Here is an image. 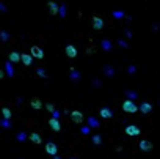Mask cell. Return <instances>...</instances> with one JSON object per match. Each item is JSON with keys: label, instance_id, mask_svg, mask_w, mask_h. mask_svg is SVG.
Returning a JSON list of instances; mask_svg holds the SVG:
<instances>
[{"label": "cell", "instance_id": "6", "mask_svg": "<svg viewBox=\"0 0 160 159\" xmlns=\"http://www.w3.org/2000/svg\"><path fill=\"white\" fill-rule=\"evenodd\" d=\"M140 150L141 151H144V153H148V151H151L152 148H154V145H152V142H149V140H146V139H143V140H140Z\"/></svg>", "mask_w": 160, "mask_h": 159}, {"label": "cell", "instance_id": "36", "mask_svg": "<svg viewBox=\"0 0 160 159\" xmlns=\"http://www.w3.org/2000/svg\"><path fill=\"white\" fill-rule=\"evenodd\" d=\"M0 11H2V13H6V6H5L2 2H0Z\"/></svg>", "mask_w": 160, "mask_h": 159}, {"label": "cell", "instance_id": "34", "mask_svg": "<svg viewBox=\"0 0 160 159\" xmlns=\"http://www.w3.org/2000/svg\"><path fill=\"white\" fill-rule=\"evenodd\" d=\"M127 71H129L130 74H133V73H135V71H137V68H135V66H133V65H130V66H129V68H127Z\"/></svg>", "mask_w": 160, "mask_h": 159}, {"label": "cell", "instance_id": "12", "mask_svg": "<svg viewBox=\"0 0 160 159\" xmlns=\"http://www.w3.org/2000/svg\"><path fill=\"white\" fill-rule=\"evenodd\" d=\"M49 126L52 128V131H55V132L61 131V125H60V121L57 120V118H50V120H49Z\"/></svg>", "mask_w": 160, "mask_h": 159}, {"label": "cell", "instance_id": "3", "mask_svg": "<svg viewBox=\"0 0 160 159\" xmlns=\"http://www.w3.org/2000/svg\"><path fill=\"white\" fill-rule=\"evenodd\" d=\"M30 55H32L33 58L43 60V58H44V50L39 47V46H32V47H30Z\"/></svg>", "mask_w": 160, "mask_h": 159}, {"label": "cell", "instance_id": "14", "mask_svg": "<svg viewBox=\"0 0 160 159\" xmlns=\"http://www.w3.org/2000/svg\"><path fill=\"white\" fill-rule=\"evenodd\" d=\"M102 73H104L105 77H113V76H115V70L112 68V65H104Z\"/></svg>", "mask_w": 160, "mask_h": 159}, {"label": "cell", "instance_id": "11", "mask_svg": "<svg viewBox=\"0 0 160 159\" xmlns=\"http://www.w3.org/2000/svg\"><path fill=\"white\" fill-rule=\"evenodd\" d=\"M101 47H102V50H104V52H110V50L113 49V44H112L110 39L104 38L102 41H101Z\"/></svg>", "mask_w": 160, "mask_h": 159}, {"label": "cell", "instance_id": "33", "mask_svg": "<svg viewBox=\"0 0 160 159\" xmlns=\"http://www.w3.org/2000/svg\"><path fill=\"white\" fill-rule=\"evenodd\" d=\"M46 109H47V112H50V113H52L53 110H55V107H53V104H47V105H46Z\"/></svg>", "mask_w": 160, "mask_h": 159}, {"label": "cell", "instance_id": "27", "mask_svg": "<svg viewBox=\"0 0 160 159\" xmlns=\"http://www.w3.org/2000/svg\"><path fill=\"white\" fill-rule=\"evenodd\" d=\"M0 126L5 128V129H10L11 128V121L6 120V118H2V120H0Z\"/></svg>", "mask_w": 160, "mask_h": 159}, {"label": "cell", "instance_id": "4", "mask_svg": "<svg viewBox=\"0 0 160 159\" xmlns=\"http://www.w3.org/2000/svg\"><path fill=\"white\" fill-rule=\"evenodd\" d=\"M46 153L49 154V156H57V153H58V147H57V143H53V142H47L46 143Z\"/></svg>", "mask_w": 160, "mask_h": 159}, {"label": "cell", "instance_id": "7", "mask_svg": "<svg viewBox=\"0 0 160 159\" xmlns=\"http://www.w3.org/2000/svg\"><path fill=\"white\" fill-rule=\"evenodd\" d=\"M71 120H72L74 123H77V125L83 123V113L80 112V110H72V112H71Z\"/></svg>", "mask_w": 160, "mask_h": 159}, {"label": "cell", "instance_id": "23", "mask_svg": "<svg viewBox=\"0 0 160 159\" xmlns=\"http://www.w3.org/2000/svg\"><path fill=\"white\" fill-rule=\"evenodd\" d=\"M8 39H10V33H8V32H5V30H0V41L6 43Z\"/></svg>", "mask_w": 160, "mask_h": 159}, {"label": "cell", "instance_id": "10", "mask_svg": "<svg viewBox=\"0 0 160 159\" xmlns=\"http://www.w3.org/2000/svg\"><path fill=\"white\" fill-rule=\"evenodd\" d=\"M140 112H141V113H144V115L151 113V112H152V104H151V102H148V101L141 102V105H140Z\"/></svg>", "mask_w": 160, "mask_h": 159}, {"label": "cell", "instance_id": "5", "mask_svg": "<svg viewBox=\"0 0 160 159\" xmlns=\"http://www.w3.org/2000/svg\"><path fill=\"white\" fill-rule=\"evenodd\" d=\"M64 52H66V55H68L69 58H75L77 54H78V50H77V47L74 44H68L64 47Z\"/></svg>", "mask_w": 160, "mask_h": 159}, {"label": "cell", "instance_id": "22", "mask_svg": "<svg viewBox=\"0 0 160 159\" xmlns=\"http://www.w3.org/2000/svg\"><path fill=\"white\" fill-rule=\"evenodd\" d=\"M126 96H127V99L133 101V99L138 98V93H137V91H132V90H127V91H126Z\"/></svg>", "mask_w": 160, "mask_h": 159}, {"label": "cell", "instance_id": "41", "mask_svg": "<svg viewBox=\"0 0 160 159\" xmlns=\"http://www.w3.org/2000/svg\"><path fill=\"white\" fill-rule=\"evenodd\" d=\"M53 159H61V157H60V156L57 154V156H53Z\"/></svg>", "mask_w": 160, "mask_h": 159}, {"label": "cell", "instance_id": "42", "mask_svg": "<svg viewBox=\"0 0 160 159\" xmlns=\"http://www.w3.org/2000/svg\"><path fill=\"white\" fill-rule=\"evenodd\" d=\"M69 159H74V157H69Z\"/></svg>", "mask_w": 160, "mask_h": 159}, {"label": "cell", "instance_id": "35", "mask_svg": "<svg viewBox=\"0 0 160 159\" xmlns=\"http://www.w3.org/2000/svg\"><path fill=\"white\" fill-rule=\"evenodd\" d=\"M82 134H90V128L88 126H83L82 128Z\"/></svg>", "mask_w": 160, "mask_h": 159}, {"label": "cell", "instance_id": "32", "mask_svg": "<svg viewBox=\"0 0 160 159\" xmlns=\"http://www.w3.org/2000/svg\"><path fill=\"white\" fill-rule=\"evenodd\" d=\"M60 115H61V113H60V112H58L57 109L52 112V118H57V120H58V118H60Z\"/></svg>", "mask_w": 160, "mask_h": 159}, {"label": "cell", "instance_id": "28", "mask_svg": "<svg viewBox=\"0 0 160 159\" xmlns=\"http://www.w3.org/2000/svg\"><path fill=\"white\" fill-rule=\"evenodd\" d=\"M58 16H61V18H66V3H61V5H60Z\"/></svg>", "mask_w": 160, "mask_h": 159}, {"label": "cell", "instance_id": "24", "mask_svg": "<svg viewBox=\"0 0 160 159\" xmlns=\"http://www.w3.org/2000/svg\"><path fill=\"white\" fill-rule=\"evenodd\" d=\"M16 139H17V142H25L27 139H29V136L25 134L24 131H21V132H17V136H16Z\"/></svg>", "mask_w": 160, "mask_h": 159}, {"label": "cell", "instance_id": "30", "mask_svg": "<svg viewBox=\"0 0 160 159\" xmlns=\"http://www.w3.org/2000/svg\"><path fill=\"white\" fill-rule=\"evenodd\" d=\"M93 143H94V145H101V143H102V137H101L99 134L93 136Z\"/></svg>", "mask_w": 160, "mask_h": 159}, {"label": "cell", "instance_id": "16", "mask_svg": "<svg viewBox=\"0 0 160 159\" xmlns=\"http://www.w3.org/2000/svg\"><path fill=\"white\" fill-rule=\"evenodd\" d=\"M5 73L8 77H14V68H13V63L10 60L5 63Z\"/></svg>", "mask_w": 160, "mask_h": 159}, {"label": "cell", "instance_id": "1", "mask_svg": "<svg viewBox=\"0 0 160 159\" xmlns=\"http://www.w3.org/2000/svg\"><path fill=\"white\" fill-rule=\"evenodd\" d=\"M121 107H123V110H124L126 113H137V112L140 110L138 105L133 102V101H130V99H126V101L123 102Z\"/></svg>", "mask_w": 160, "mask_h": 159}, {"label": "cell", "instance_id": "18", "mask_svg": "<svg viewBox=\"0 0 160 159\" xmlns=\"http://www.w3.org/2000/svg\"><path fill=\"white\" fill-rule=\"evenodd\" d=\"M29 139L33 142V143H36V145H39V143H43V139H41V136L38 134V132H32V134L29 136Z\"/></svg>", "mask_w": 160, "mask_h": 159}, {"label": "cell", "instance_id": "25", "mask_svg": "<svg viewBox=\"0 0 160 159\" xmlns=\"http://www.w3.org/2000/svg\"><path fill=\"white\" fill-rule=\"evenodd\" d=\"M78 79H80V73L72 68V70H71V81H75V82H77Z\"/></svg>", "mask_w": 160, "mask_h": 159}, {"label": "cell", "instance_id": "39", "mask_svg": "<svg viewBox=\"0 0 160 159\" xmlns=\"http://www.w3.org/2000/svg\"><path fill=\"white\" fill-rule=\"evenodd\" d=\"M3 77H5V71L0 70V79H3Z\"/></svg>", "mask_w": 160, "mask_h": 159}, {"label": "cell", "instance_id": "15", "mask_svg": "<svg viewBox=\"0 0 160 159\" xmlns=\"http://www.w3.org/2000/svg\"><path fill=\"white\" fill-rule=\"evenodd\" d=\"M47 6H49V11H50V14H52V16H57V14H58L60 6H58L55 2H49V3H47Z\"/></svg>", "mask_w": 160, "mask_h": 159}, {"label": "cell", "instance_id": "31", "mask_svg": "<svg viewBox=\"0 0 160 159\" xmlns=\"http://www.w3.org/2000/svg\"><path fill=\"white\" fill-rule=\"evenodd\" d=\"M118 44H119V47H123V49H127V47H129V44L124 41V39H121V38L118 39Z\"/></svg>", "mask_w": 160, "mask_h": 159}, {"label": "cell", "instance_id": "29", "mask_svg": "<svg viewBox=\"0 0 160 159\" xmlns=\"http://www.w3.org/2000/svg\"><path fill=\"white\" fill-rule=\"evenodd\" d=\"M36 74H38L39 77H43V79H46V77H47V73H46V70H44V68H38V70H36Z\"/></svg>", "mask_w": 160, "mask_h": 159}, {"label": "cell", "instance_id": "26", "mask_svg": "<svg viewBox=\"0 0 160 159\" xmlns=\"http://www.w3.org/2000/svg\"><path fill=\"white\" fill-rule=\"evenodd\" d=\"M2 115H3V118H6V120H10V118L13 117V113H11V110L8 107H3L2 109Z\"/></svg>", "mask_w": 160, "mask_h": 159}, {"label": "cell", "instance_id": "19", "mask_svg": "<svg viewBox=\"0 0 160 159\" xmlns=\"http://www.w3.org/2000/svg\"><path fill=\"white\" fill-rule=\"evenodd\" d=\"M30 105H32V109H35V110H39V109L43 107V102L39 101L38 98H35V99H32V101H30Z\"/></svg>", "mask_w": 160, "mask_h": 159}, {"label": "cell", "instance_id": "21", "mask_svg": "<svg viewBox=\"0 0 160 159\" xmlns=\"http://www.w3.org/2000/svg\"><path fill=\"white\" fill-rule=\"evenodd\" d=\"M112 16H113L115 19H123V18H126V13H124L123 10H115V11L112 13Z\"/></svg>", "mask_w": 160, "mask_h": 159}, {"label": "cell", "instance_id": "13", "mask_svg": "<svg viewBox=\"0 0 160 159\" xmlns=\"http://www.w3.org/2000/svg\"><path fill=\"white\" fill-rule=\"evenodd\" d=\"M21 62L25 65V66H32L33 65V57L30 54H21Z\"/></svg>", "mask_w": 160, "mask_h": 159}, {"label": "cell", "instance_id": "20", "mask_svg": "<svg viewBox=\"0 0 160 159\" xmlns=\"http://www.w3.org/2000/svg\"><path fill=\"white\" fill-rule=\"evenodd\" d=\"M88 126L90 128H99L101 123H99V120H96L94 117H88Z\"/></svg>", "mask_w": 160, "mask_h": 159}, {"label": "cell", "instance_id": "9", "mask_svg": "<svg viewBox=\"0 0 160 159\" xmlns=\"http://www.w3.org/2000/svg\"><path fill=\"white\" fill-rule=\"evenodd\" d=\"M93 29L94 30H102L104 29V19L99 16H93Z\"/></svg>", "mask_w": 160, "mask_h": 159}, {"label": "cell", "instance_id": "37", "mask_svg": "<svg viewBox=\"0 0 160 159\" xmlns=\"http://www.w3.org/2000/svg\"><path fill=\"white\" fill-rule=\"evenodd\" d=\"M152 29H154V32H158V29H160V25H158V24L155 22V24L152 25Z\"/></svg>", "mask_w": 160, "mask_h": 159}, {"label": "cell", "instance_id": "8", "mask_svg": "<svg viewBox=\"0 0 160 159\" xmlns=\"http://www.w3.org/2000/svg\"><path fill=\"white\" fill-rule=\"evenodd\" d=\"M99 117L104 118V120H110V118L113 117V110H112L110 107H102V109L99 110Z\"/></svg>", "mask_w": 160, "mask_h": 159}, {"label": "cell", "instance_id": "38", "mask_svg": "<svg viewBox=\"0 0 160 159\" xmlns=\"http://www.w3.org/2000/svg\"><path fill=\"white\" fill-rule=\"evenodd\" d=\"M126 36H127V38H132V32H130L129 29H126Z\"/></svg>", "mask_w": 160, "mask_h": 159}, {"label": "cell", "instance_id": "40", "mask_svg": "<svg viewBox=\"0 0 160 159\" xmlns=\"http://www.w3.org/2000/svg\"><path fill=\"white\" fill-rule=\"evenodd\" d=\"M93 84H94V85H96V87H97V85H99V87H101V82H99V81H96V79H94V81H93Z\"/></svg>", "mask_w": 160, "mask_h": 159}, {"label": "cell", "instance_id": "2", "mask_svg": "<svg viewBox=\"0 0 160 159\" xmlns=\"http://www.w3.org/2000/svg\"><path fill=\"white\" fill-rule=\"evenodd\" d=\"M124 132H126V136H129V137H137V136L141 134V129L138 126H135V125H129V126H126Z\"/></svg>", "mask_w": 160, "mask_h": 159}, {"label": "cell", "instance_id": "17", "mask_svg": "<svg viewBox=\"0 0 160 159\" xmlns=\"http://www.w3.org/2000/svg\"><path fill=\"white\" fill-rule=\"evenodd\" d=\"M8 60L11 63H17V62H21V54H19V52H16V50H13V52H10Z\"/></svg>", "mask_w": 160, "mask_h": 159}]
</instances>
